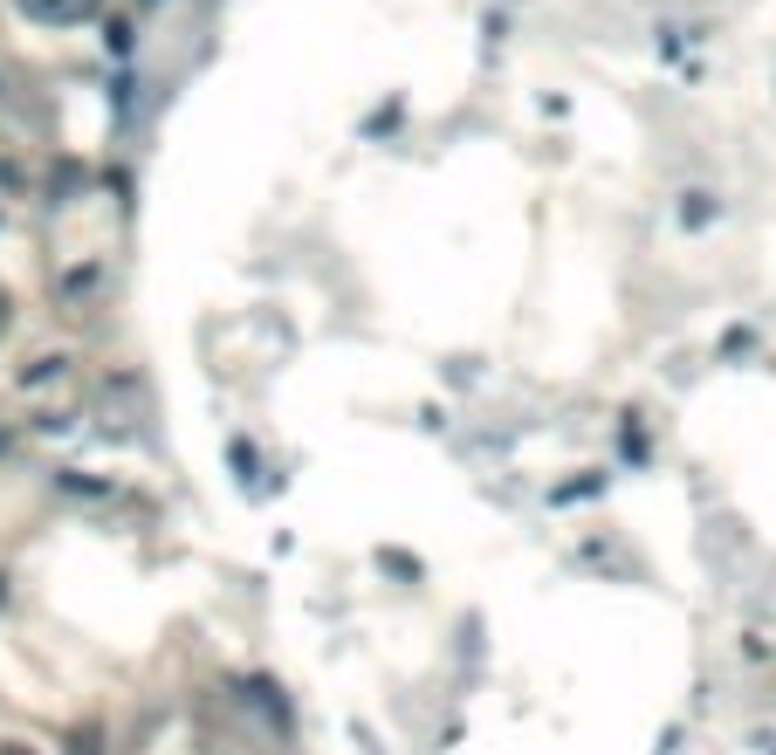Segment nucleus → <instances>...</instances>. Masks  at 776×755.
I'll use <instances>...</instances> for the list:
<instances>
[{
	"label": "nucleus",
	"mask_w": 776,
	"mask_h": 755,
	"mask_svg": "<svg viewBox=\"0 0 776 755\" xmlns=\"http://www.w3.org/2000/svg\"><path fill=\"white\" fill-rule=\"evenodd\" d=\"M28 21H56V28H69V21H90L103 0H14Z\"/></svg>",
	"instance_id": "nucleus-1"
},
{
	"label": "nucleus",
	"mask_w": 776,
	"mask_h": 755,
	"mask_svg": "<svg viewBox=\"0 0 776 755\" xmlns=\"http://www.w3.org/2000/svg\"><path fill=\"white\" fill-rule=\"evenodd\" d=\"M69 755H103V735H96V728H76V735H69Z\"/></svg>",
	"instance_id": "nucleus-2"
},
{
	"label": "nucleus",
	"mask_w": 776,
	"mask_h": 755,
	"mask_svg": "<svg viewBox=\"0 0 776 755\" xmlns=\"http://www.w3.org/2000/svg\"><path fill=\"white\" fill-rule=\"evenodd\" d=\"M0 755H35V748L28 742H0Z\"/></svg>",
	"instance_id": "nucleus-3"
},
{
	"label": "nucleus",
	"mask_w": 776,
	"mask_h": 755,
	"mask_svg": "<svg viewBox=\"0 0 776 755\" xmlns=\"http://www.w3.org/2000/svg\"><path fill=\"white\" fill-rule=\"evenodd\" d=\"M0 330H8V296H0Z\"/></svg>",
	"instance_id": "nucleus-4"
},
{
	"label": "nucleus",
	"mask_w": 776,
	"mask_h": 755,
	"mask_svg": "<svg viewBox=\"0 0 776 755\" xmlns=\"http://www.w3.org/2000/svg\"><path fill=\"white\" fill-rule=\"evenodd\" d=\"M0 597H8V577H0Z\"/></svg>",
	"instance_id": "nucleus-5"
}]
</instances>
